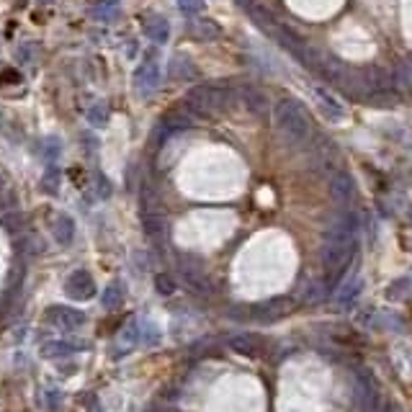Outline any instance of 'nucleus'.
I'll list each match as a JSON object with an SVG mask.
<instances>
[{
    "mask_svg": "<svg viewBox=\"0 0 412 412\" xmlns=\"http://www.w3.org/2000/svg\"><path fill=\"white\" fill-rule=\"evenodd\" d=\"M356 253V214H341L325 232L322 245V266L330 281L343 276V270L350 266V258Z\"/></svg>",
    "mask_w": 412,
    "mask_h": 412,
    "instance_id": "f257e3e1",
    "label": "nucleus"
},
{
    "mask_svg": "<svg viewBox=\"0 0 412 412\" xmlns=\"http://www.w3.org/2000/svg\"><path fill=\"white\" fill-rule=\"evenodd\" d=\"M273 124L291 147H307L312 139V124L307 111L294 98H281L273 106Z\"/></svg>",
    "mask_w": 412,
    "mask_h": 412,
    "instance_id": "f03ea898",
    "label": "nucleus"
},
{
    "mask_svg": "<svg viewBox=\"0 0 412 412\" xmlns=\"http://www.w3.org/2000/svg\"><path fill=\"white\" fill-rule=\"evenodd\" d=\"M240 90L224 85H196L186 95V109L193 116H214V114L230 111L238 101Z\"/></svg>",
    "mask_w": 412,
    "mask_h": 412,
    "instance_id": "7ed1b4c3",
    "label": "nucleus"
},
{
    "mask_svg": "<svg viewBox=\"0 0 412 412\" xmlns=\"http://www.w3.org/2000/svg\"><path fill=\"white\" fill-rule=\"evenodd\" d=\"M294 309H296V301L294 299H289V296H276V299L261 301L258 307H253L250 317L258 320V322L270 325V322H281V320H286Z\"/></svg>",
    "mask_w": 412,
    "mask_h": 412,
    "instance_id": "20e7f679",
    "label": "nucleus"
},
{
    "mask_svg": "<svg viewBox=\"0 0 412 412\" xmlns=\"http://www.w3.org/2000/svg\"><path fill=\"white\" fill-rule=\"evenodd\" d=\"M135 88L139 90V95H144V98H150V95L160 88V67H158L155 55H147V60L137 67Z\"/></svg>",
    "mask_w": 412,
    "mask_h": 412,
    "instance_id": "39448f33",
    "label": "nucleus"
},
{
    "mask_svg": "<svg viewBox=\"0 0 412 412\" xmlns=\"http://www.w3.org/2000/svg\"><path fill=\"white\" fill-rule=\"evenodd\" d=\"M64 294L70 296V299L75 301H88L95 296V281L93 276L88 273V270L78 268L72 270L70 276H67V281H64Z\"/></svg>",
    "mask_w": 412,
    "mask_h": 412,
    "instance_id": "423d86ee",
    "label": "nucleus"
},
{
    "mask_svg": "<svg viewBox=\"0 0 412 412\" xmlns=\"http://www.w3.org/2000/svg\"><path fill=\"white\" fill-rule=\"evenodd\" d=\"M178 268H181V276L186 281L191 291L196 294H212V281L206 276V270L198 266V263H191V261H181L178 263Z\"/></svg>",
    "mask_w": 412,
    "mask_h": 412,
    "instance_id": "0eeeda50",
    "label": "nucleus"
},
{
    "mask_svg": "<svg viewBox=\"0 0 412 412\" xmlns=\"http://www.w3.org/2000/svg\"><path fill=\"white\" fill-rule=\"evenodd\" d=\"M312 90H315V98H317L320 111L325 114L330 121L341 124V121L345 119V106H343V103L335 98L333 90H327L325 85H312Z\"/></svg>",
    "mask_w": 412,
    "mask_h": 412,
    "instance_id": "6e6552de",
    "label": "nucleus"
},
{
    "mask_svg": "<svg viewBox=\"0 0 412 412\" xmlns=\"http://www.w3.org/2000/svg\"><path fill=\"white\" fill-rule=\"evenodd\" d=\"M47 320L52 325L62 327V330H78V327L85 325V315H83V312H78V309H72V307H62V304L49 307Z\"/></svg>",
    "mask_w": 412,
    "mask_h": 412,
    "instance_id": "1a4fd4ad",
    "label": "nucleus"
},
{
    "mask_svg": "<svg viewBox=\"0 0 412 412\" xmlns=\"http://www.w3.org/2000/svg\"><path fill=\"white\" fill-rule=\"evenodd\" d=\"M227 348H230L232 353H238V356L258 358L263 353V341L253 333H238L227 341Z\"/></svg>",
    "mask_w": 412,
    "mask_h": 412,
    "instance_id": "9d476101",
    "label": "nucleus"
},
{
    "mask_svg": "<svg viewBox=\"0 0 412 412\" xmlns=\"http://www.w3.org/2000/svg\"><path fill=\"white\" fill-rule=\"evenodd\" d=\"M167 75L173 80H196V78H201V70H198L196 62H193L188 55L178 52V55H173L170 57V62H167Z\"/></svg>",
    "mask_w": 412,
    "mask_h": 412,
    "instance_id": "9b49d317",
    "label": "nucleus"
},
{
    "mask_svg": "<svg viewBox=\"0 0 412 412\" xmlns=\"http://www.w3.org/2000/svg\"><path fill=\"white\" fill-rule=\"evenodd\" d=\"M361 289H364V278L358 276V273L348 276L341 286H338V291H335V307H338V309H348L350 304H356Z\"/></svg>",
    "mask_w": 412,
    "mask_h": 412,
    "instance_id": "f8f14e48",
    "label": "nucleus"
},
{
    "mask_svg": "<svg viewBox=\"0 0 412 412\" xmlns=\"http://www.w3.org/2000/svg\"><path fill=\"white\" fill-rule=\"evenodd\" d=\"M353 193H356L353 178L348 173H333V178H330V196H333L335 204L345 206L353 198Z\"/></svg>",
    "mask_w": 412,
    "mask_h": 412,
    "instance_id": "ddd939ff",
    "label": "nucleus"
},
{
    "mask_svg": "<svg viewBox=\"0 0 412 412\" xmlns=\"http://www.w3.org/2000/svg\"><path fill=\"white\" fill-rule=\"evenodd\" d=\"M356 392H358V402H361V407L371 410L373 404H376V397H379V384H376V379H373L369 371H361L356 379Z\"/></svg>",
    "mask_w": 412,
    "mask_h": 412,
    "instance_id": "4468645a",
    "label": "nucleus"
},
{
    "mask_svg": "<svg viewBox=\"0 0 412 412\" xmlns=\"http://www.w3.org/2000/svg\"><path fill=\"white\" fill-rule=\"evenodd\" d=\"M142 29H144V36H150L155 44H165L170 39V24H167L165 16H158V13H152L142 21Z\"/></svg>",
    "mask_w": 412,
    "mask_h": 412,
    "instance_id": "2eb2a0df",
    "label": "nucleus"
},
{
    "mask_svg": "<svg viewBox=\"0 0 412 412\" xmlns=\"http://www.w3.org/2000/svg\"><path fill=\"white\" fill-rule=\"evenodd\" d=\"M240 98H242L245 109L253 114V116H266V114H268V98H266L258 88L242 85L240 88Z\"/></svg>",
    "mask_w": 412,
    "mask_h": 412,
    "instance_id": "dca6fc26",
    "label": "nucleus"
},
{
    "mask_svg": "<svg viewBox=\"0 0 412 412\" xmlns=\"http://www.w3.org/2000/svg\"><path fill=\"white\" fill-rule=\"evenodd\" d=\"M144 232H147L155 242H165V235H167L165 217L158 214V212H147V214H144Z\"/></svg>",
    "mask_w": 412,
    "mask_h": 412,
    "instance_id": "f3484780",
    "label": "nucleus"
},
{
    "mask_svg": "<svg viewBox=\"0 0 412 412\" xmlns=\"http://www.w3.org/2000/svg\"><path fill=\"white\" fill-rule=\"evenodd\" d=\"M188 32L196 36V39H219L222 36V29L209 21V18H193L188 24Z\"/></svg>",
    "mask_w": 412,
    "mask_h": 412,
    "instance_id": "a211bd4d",
    "label": "nucleus"
},
{
    "mask_svg": "<svg viewBox=\"0 0 412 412\" xmlns=\"http://www.w3.org/2000/svg\"><path fill=\"white\" fill-rule=\"evenodd\" d=\"M72 238H75V222H72V217L60 214L55 219V240L60 245H70Z\"/></svg>",
    "mask_w": 412,
    "mask_h": 412,
    "instance_id": "6ab92c4d",
    "label": "nucleus"
},
{
    "mask_svg": "<svg viewBox=\"0 0 412 412\" xmlns=\"http://www.w3.org/2000/svg\"><path fill=\"white\" fill-rule=\"evenodd\" d=\"M137 341H139V327H137V322L132 320L124 330H121L119 335V348H116V356H121V353H129V350L135 348Z\"/></svg>",
    "mask_w": 412,
    "mask_h": 412,
    "instance_id": "aec40b11",
    "label": "nucleus"
},
{
    "mask_svg": "<svg viewBox=\"0 0 412 412\" xmlns=\"http://www.w3.org/2000/svg\"><path fill=\"white\" fill-rule=\"evenodd\" d=\"M121 301H124V286H121L119 281H114V284H109L106 289H103L101 304H103L106 309H116V307H121Z\"/></svg>",
    "mask_w": 412,
    "mask_h": 412,
    "instance_id": "412c9836",
    "label": "nucleus"
},
{
    "mask_svg": "<svg viewBox=\"0 0 412 412\" xmlns=\"http://www.w3.org/2000/svg\"><path fill=\"white\" fill-rule=\"evenodd\" d=\"M75 345H70V343H62V341H49L44 343V348H41V353L47 358H64V356H72L75 353Z\"/></svg>",
    "mask_w": 412,
    "mask_h": 412,
    "instance_id": "4be33fe9",
    "label": "nucleus"
},
{
    "mask_svg": "<svg viewBox=\"0 0 412 412\" xmlns=\"http://www.w3.org/2000/svg\"><path fill=\"white\" fill-rule=\"evenodd\" d=\"M88 121H90V127H106L109 124V109L103 103H93L88 109Z\"/></svg>",
    "mask_w": 412,
    "mask_h": 412,
    "instance_id": "5701e85b",
    "label": "nucleus"
},
{
    "mask_svg": "<svg viewBox=\"0 0 412 412\" xmlns=\"http://www.w3.org/2000/svg\"><path fill=\"white\" fill-rule=\"evenodd\" d=\"M394 83L402 88H410L412 85V62H399L397 64V72H394Z\"/></svg>",
    "mask_w": 412,
    "mask_h": 412,
    "instance_id": "b1692460",
    "label": "nucleus"
},
{
    "mask_svg": "<svg viewBox=\"0 0 412 412\" xmlns=\"http://www.w3.org/2000/svg\"><path fill=\"white\" fill-rule=\"evenodd\" d=\"M60 152H62V147H60V142H57L55 137H47V139L41 142V155L47 158V163H55V160L60 158Z\"/></svg>",
    "mask_w": 412,
    "mask_h": 412,
    "instance_id": "393cba45",
    "label": "nucleus"
},
{
    "mask_svg": "<svg viewBox=\"0 0 412 412\" xmlns=\"http://www.w3.org/2000/svg\"><path fill=\"white\" fill-rule=\"evenodd\" d=\"M175 3H178V8L191 18L198 16V13L204 11V0H175Z\"/></svg>",
    "mask_w": 412,
    "mask_h": 412,
    "instance_id": "a878e982",
    "label": "nucleus"
},
{
    "mask_svg": "<svg viewBox=\"0 0 412 412\" xmlns=\"http://www.w3.org/2000/svg\"><path fill=\"white\" fill-rule=\"evenodd\" d=\"M155 289H158L163 296H170V294L175 291V284H173V278L167 276V273H158L155 276Z\"/></svg>",
    "mask_w": 412,
    "mask_h": 412,
    "instance_id": "bb28decb",
    "label": "nucleus"
},
{
    "mask_svg": "<svg viewBox=\"0 0 412 412\" xmlns=\"http://www.w3.org/2000/svg\"><path fill=\"white\" fill-rule=\"evenodd\" d=\"M41 188L47 191V193H55V191H57V170H55V167H49V170H47L44 181H41Z\"/></svg>",
    "mask_w": 412,
    "mask_h": 412,
    "instance_id": "cd10ccee",
    "label": "nucleus"
},
{
    "mask_svg": "<svg viewBox=\"0 0 412 412\" xmlns=\"http://www.w3.org/2000/svg\"><path fill=\"white\" fill-rule=\"evenodd\" d=\"M93 13H95V18H103V21H111L114 13H116V3H111V6H109V3H106V6H98V8H95Z\"/></svg>",
    "mask_w": 412,
    "mask_h": 412,
    "instance_id": "c85d7f7f",
    "label": "nucleus"
},
{
    "mask_svg": "<svg viewBox=\"0 0 412 412\" xmlns=\"http://www.w3.org/2000/svg\"><path fill=\"white\" fill-rule=\"evenodd\" d=\"M95 186H98V196H101V198L111 196V183H109V178H106V175H98V178H95Z\"/></svg>",
    "mask_w": 412,
    "mask_h": 412,
    "instance_id": "c756f323",
    "label": "nucleus"
},
{
    "mask_svg": "<svg viewBox=\"0 0 412 412\" xmlns=\"http://www.w3.org/2000/svg\"><path fill=\"white\" fill-rule=\"evenodd\" d=\"M309 301H322L325 299V291H322V284H312V289H309L307 294Z\"/></svg>",
    "mask_w": 412,
    "mask_h": 412,
    "instance_id": "7c9ffc66",
    "label": "nucleus"
},
{
    "mask_svg": "<svg viewBox=\"0 0 412 412\" xmlns=\"http://www.w3.org/2000/svg\"><path fill=\"white\" fill-rule=\"evenodd\" d=\"M381 412H402V410H399V404L387 402V404H384V410H381Z\"/></svg>",
    "mask_w": 412,
    "mask_h": 412,
    "instance_id": "2f4dec72",
    "label": "nucleus"
},
{
    "mask_svg": "<svg viewBox=\"0 0 412 412\" xmlns=\"http://www.w3.org/2000/svg\"><path fill=\"white\" fill-rule=\"evenodd\" d=\"M11 206V201H6V198L0 196V214H3V212H6V209H8Z\"/></svg>",
    "mask_w": 412,
    "mask_h": 412,
    "instance_id": "473e14b6",
    "label": "nucleus"
},
{
    "mask_svg": "<svg viewBox=\"0 0 412 412\" xmlns=\"http://www.w3.org/2000/svg\"><path fill=\"white\" fill-rule=\"evenodd\" d=\"M39 3H41V6H49V3H52V0H39Z\"/></svg>",
    "mask_w": 412,
    "mask_h": 412,
    "instance_id": "72a5a7b5",
    "label": "nucleus"
},
{
    "mask_svg": "<svg viewBox=\"0 0 412 412\" xmlns=\"http://www.w3.org/2000/svg\"><path fill=\"white\" fill-rule=\"evenodd\" d=\"M410 62H412V55H410Z\"/></svg>",
    "mask_w": 412,
    "mask_h": 412,
    "instance_id": "f704fd0d",
    "label": "nucleus"
}]
</instances>
